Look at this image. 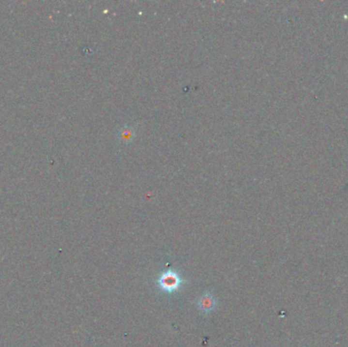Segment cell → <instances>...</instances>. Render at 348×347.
Wrapping results in <instances>:
<instances>
[{
	"label": "cell",
	"mask_w": 348,
	"mask_h": 347,
	"mask_svg": "<svg viewBox=\"0 0 348 347\" xmlns=\"http://www.w3.org/2000/svg\"><path fill=\"white\" fill-rule=\"evenodd\" d=\"M183 280L181 275L173 270H167L158 277L159 288L166 293H174L181 289Z\"/></svg>",
	"instance_id": "cell-1"
},
{
	"label": "cell",
	"mask_w": 348,
	"mask_h": 347,
	"mask_svg": "<svg viewBox=\"0 0 348 347\" xmlns=\"http://www.w3.org/2000/svg\"><path fill=\"white\" fill-rule=\"evenodd\" d=\"M216 306V299L215 296L210 293V292H206L204 293L200 299H198L197 302V307L202 313H210L211 311L214 310V307Z\"/></svg>",
	"instance_id": "cell-2"
}]
</instances>
